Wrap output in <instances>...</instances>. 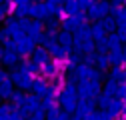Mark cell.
<instances>
[{"mask_svg": "<svg viewBox=\"0 0 126 120\" xmlns=\"http://www.w3.org/2000/svg\"><path fill=\"white\" fill-rule=\"evenodd\" d=\"M110 10V4L108 2H92L90 6H88V12H90V16L92 18H100V16H104V14Z\"/></svg>", "mask_w": 126, "mask_h": 120, "instance_id": "6da1fadb", "label": "cell"}, {"mask_svg": "<svg viewBox=\"0 0 126 120\" xmlns=\"http://www.w3.org/2000/svg\"><path fill=\"white\" fill-rule=\"evenodd\" d=\"M0 2H2V0H0Z\"/></svg>", "mask_w": 126, "mask_h": 120, "instance_id": "277c9868", "label": "cell"}, {"mask_svg": "<svg viewBox=\"0 0 126 120\" xmlns=\"http://www.w3.org/2000/svg\"><path fill=\"white\" fill-rule=\"evenodd\" d=\"M64 8H66L68 12H78L80 6H78V0H68V2L64 4Z\"/></svg>", "mask_w": 126, "mask_h": 120, "instance_id": "7a4b0ae2", "label": "cell"}, {"mask_svg": "<svg viewBox=\"0 0 126 120\" xmlns=\"http://www.w3.org/2000/svg\"><path fill=\"white\" fill-rule=\"evenodd\" d=\"M102 26H104V28H108V30H110V28H114V20H110V18H108V20H104V24H102Z\"/></svg>", "mask_w": 126, "mask_h": 120, "instance_id": "3957f363", "label": "cell"}]
</instances>
